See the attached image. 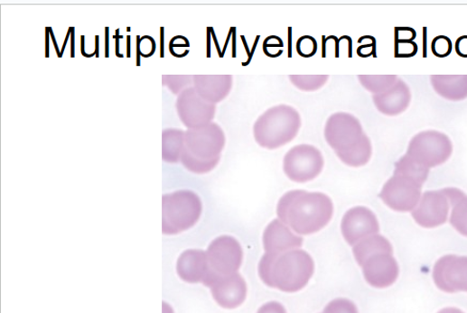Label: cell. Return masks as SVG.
<instances>
[{"label": "cell", "instance_id": "f546056e", "mask_svg": "<svg viewBox=\"0 0 467 313\" xmlns=\"http://www.w3.org/2000/svg\"><path fill=\"white\" fill-rule=\"evenodd\" d=\"M317 49V41L311 36H303L297 41V52L303 58L314 56Z\"/></svg>", "mask_w": 467, "mask_h": 313}, {"label": "cell", "instance_id": "3957f363", "mask_svg": "<svg viewBox=\"0 0 467 313\" xmlns=\"http://www.w3.org/2000/svg\"><path fill=\"white\" fill-rule=\"evenodd\" d=\"M313 273L314 262L302 249L289 250L277 255L266 253L259 263V275L264 283L288 293L303 290Z\"/></svg>", "mask_w": 467, "mask_h": 313}, {"label": "cell", "instance_id": "8992f818", "mask_svg": "<svg viewBox=\"0 0 467 313\" xmlns=\"http://www.w3.org/2000/svg\"><path fill=\"white\" fill-rule=\"evenodd\" d=\"M163 232L175 235L194 226L200 220L202 203L191 191H179L165 195L163 201Z\"/></svg>", "mask_w": 467, "mask_h": 313}, {"label": "cell", "instance_id": "484cf974", "mask_svg": "<svg viewBox=\"0 0 467 313\" xmlns=\"http://www.w3.org/2000/svg\"><path fill=\"white\" fill-rule=\"evenodd\" d=\"M449 222L462 236L467 237V195L451 207Z\"/></svg>", "mask_w": 467, "mask_h": 313}, {"label": "cell", "instance_id": "ab89813d", "mask_svg": "<svg viewBox=\"0 0 467 313\" xmlns=\"http://www.w3.org/2000/svg\"><path fill=\"white\" fill-rule=\"evenodd\" d=\"M106 37H107V40H106V44H107V47H106V56L107 57L108 56V28H106Z\"/></svg>", "mask_w": 467, "mask_h": 313}, {"label": "cell", "instance_id": "f1b7e54d", "mask_svg": "<svg viewBox=\"0 0 467 313\" xmlns=\"http://www.w3.org/2000/svg\"><path fill=\"white\" fill-rule=\"evenodd\" d=\"M323 313H359V309L351 301L338 299L330 302Z\"/></svg>", "mask_w": 467, "mask_h": 313}, {"label": "cell", "instance_id": "4dcf8cb0", "mask_svg": "<svg viewBox=\"0 0 467 313\" xmlns=\"http://www.w3.org/2000/svg\"><path fill=\"white\" fill-rule=\"evenodd\" d=\"M170 85L168 87L172 89L173 94L183 92L185 89L194 85V77L182 76L169 78Z\"/></svg>", "mask_w": 467, "mask_h": 313}, {"label": "cell", "instance_id": "1f68e13d", "mask_svg": "<svg viewBox=\"0 0 467 313\" xmlns=\"http://www.w3.org/2000/svg\"><path fill=\"white\" fill-rule=\"evenodd\" d=\"M364 39L367 42L361 39L359 40V42L361 45L358 49V55L362 58H368L375 55L377 44L376 40L370 36H365Z\"/></svg>", "mask_w": 467, "mask_h": 313}, {"label": "cell", "instance_id": "7402d4cb", "mask_svg": "<svg viewBox=\"0 0 467 313\" xmlns=\"http://www.w3.org/2000/svg\"><path fill=\"white\" fill-rule=\"evenodd\" d=\"M352 252L354 258H356L358 263L362 267L369 257L381 253L393 254V247L388 239L377 234L354 245Z\"/></svg>", "mask_w": 467, "mask_h": 313}, {"label": "cell", "instance_id": "2e32d148", "mask_svg": "<svg viewBox=\"0 0 467 313\" xmlns=\"http://www.w3.org/2000/svg\"><path fill=\"white\" fill-rule=\"evenodd\" d=\"M210 289L215 301L223 308H236L247 299L248 286L238 272L216 279Z\"/></svg>", "mask_w": 467, "mask_h": 313}, {"label": "cell", "instance_id": "8fae6325", "mask_svg": "<svg viewBox=\"0 0 467 313\" xmlns=\"http://www.w3.org/2000/svg\"><path fill=\"white\" fill-rule=\"evenodd\" d=\"M176 108L184 126L189 130L207 126L213 123L216 115V105L201 97L194 87L181 93Z\"/></svg>", "mask_w": 467, "mask_h": 313}, {"label": "cell", "instance_id": "e575fe53", "mask_svg": "<svg viewBox=\"0 0 467 313\" xmlns=\"http://www.w3.org/2000/svg\"><path fill=\"white\" fill-rule=\"evenodd\" d=\"M416 36V31L412 28H396L397 41H413Z\"/></svg>", "mask_w": 467, "mask_h": 313}, {"label": "cell", "instance_id": "74e56055", "mask_svg": "<svg viewBox=\"0 0 467 313\" xmlns=\"http://www.w3.org/2000/svg\"><path fill=\"white\" fill-rule=\"evenodd\" d=\"M283 41L279 37H269L264 42V51L271 49H276V47H283Z\"/></svg>", "mask_w": 467, "mask_h": 313}, {"label": "cell", "instance_id": "d6986e66", "mask_svg": "<svg viewBox=\"0 0 467 313\" xmlns=\"http://www.w3.org/2000/svg\"><path fill=\"white\" fill-rule=\"evenodd\" d=\"M176 272L187 283L203 284L208 275L206 253L199 249L186 250L177 261Z\"/></svg>", "mask_w": 467, "mask_h": 313}, {"label": "cell", "instance_id": "83f0119b", "mask_svg": "<svg viewBox=\"0 0 467 313\" xmlns=\"http://www.w3.org/2000/svg\"><path fill=\"white\" fill-rule=\"evenodd\" d=\"M453 43L446 36H438L434 38L431 42V51L434 56L438 58H446L453 53Z\"/></svg>", "mask_w": 467, "mask_h": 313}, {"label": "cell", "instance_id": "44dd1931", "mask_svg": "<svg viewBox=\"0 0 467 313\" xmlns=\"http://www.w3.org/2000/svg\"><path fill=\"white\" fill-rule=\"evenodd\" d=\"M431 85L445 100L459 102L467 98V75H433Z\"/></svg>", "mask_w": 467, "mask_h": 313}, {"label": "cell", "instance_id": "f35d334b", "mask_svg": "<svg viewBox=\"0 0 467 313\" xmlns=\"http://www.w3.org/2000/svg\"><path fill=\"white\" fill-rule=\"evenodd\" d=\"M438 313H464L461 309L456 308H445L440 310Z\"/></svg>", "mask_w": 467, "mask_h": 313}, {"label": "cell", "instance_id": "d6a6232c", "mask_svg": "<svg viewBox=\"0 0 467 313\" xmlns=\"http://www.w3.org/2000/svg\"><path fill=\"white\" fill-rule=\"evenodd\" d=\"M397 57H412L417 52V45L414 41H397Z\"/></svg>", "mask_w": 467, "mask_h": 313}, {"label": "cell", "instance_id": "ffe728a7", "mask_svg": "<svg viewBox=\"0 0 467 313\" xmlns=\"http://www.w3.org/2000/svg\"><path fill=\"white\" fill-rule=\"evenodd\" d=\"M199 96L207 102L217 104L229 96L233 87V77L194 76V86Z\"/></svg>", "mask_w": 467, "mask_h": 313}, {"label": "cell", "instance_id": "8d00e7d4", "mask_svg": "<svg viewBox=\"0 0 467 313\" xmlns=\"http://www.w3.org/2000/svg\"><path fill=\"white\" fill-rule=\"evenodd\" d=\"M456 53L462 58H467V35L457 39L455 42Z\"/></svg>", "mask_w": 467, "mask_h": 313}, {"label": "cell", "instance_id": "30bf717a", "mask_svg": "<svg viewBox=\"0 0 467 313\" xmlns=\"http://www.w3.org/2000/svg\"><path fill=\"white\" fill-rule=\"evenodd\" d=\"M422 189L423 185L416 180L394 175L384 184L379 198L394 211L412 212L422 198Z\"/></svg>", "mask_w": 467, "mask_h": 313}, {"label": "cell", "instance_id": "277c9868", "mask_svg": "<svg viewBox=\"0 0 467 313\" xmlns=\"http://www.w3.org/2000/svg\"><path fill=\"white\" fill-rule=\"evenodd\" d=\"M225 146V134L218 124L188 130L185 133L182 162L195 174H207L214 170L220 161Z\"/></svg>", "mask_w": 467, "mask_h": 313}, {"label": "cell", "instance_id": "6da1fadb", "mask_svg": "<svg viewBox=\"0 0 467 313\" xmlns=\"http://www.w3.org/2000/svg\"><path fill=\"white\" fill-rule=\"evenodd\" d=\"M334 207L329 196L319 192L294 190L279 200V220L300 235H312L326 227Z\"/></svg>", "mask_w": 467, "mask_h": 313}, {"label": "cell", "instance_id": "9c48e42d", "mask_svg": "<svg viewBox=\"0 0 467 313\" xmlns=\"http://www.w3.org/2000/svg\"><path fill=\"white\" fill-rule=\"evenodd\" d=\"M323 168V155L312 145L295 146L286 152L284 159L285 176L297 183L313 180L322 173Z\"/></svg>", "mask_w": 467, "mask_h": 313}, {"label": "cell", "instance_id": "5bb4252c", "mask_svg": "<svg viewBox=\"0 0 467 313\" xmlns=\"http://www.w3.org/2000/svg\"><path fill=\"white\" fill-rule=\"evenodd\" d=\"M451 207L443 192L428 191L423 194L417 207L412 211L415 222L425 228L443 226L448 220Z\"/></svg>", "mask_w": 467, "mask_h": 313}, {"label": "cell", "instance_id": "836d02e7", "mask_svg": "<svg viewBox=\"0 0 467 313\" xmlns=\"http://www.w3.org/2000/svg\"><path fill=\"white\" fill-rule=\"evenodd\" d=\"M442 190L448 198L451 207L465 196V194L462 190L458 189V188L448 187Z\"/></svg>", "mask_w": 467, "mask_h": 313}, {"label": "cell", "instance_id": "7a4b0ae2", "mask_svg": "<svg viewBox=\"0 0 467 313\" xmlns=\"http://www.w3.org/2000/svg\"><path fill=\"white\" fill-rule=\"evenodd\" d=\"M324 134L337 158L350 167L365 166L372 158V143L364 133L360 121L352 115L337 113L330 116Z\"/></svg>", "mask_w": 467, "mask_h": 313}, {"label": "cell", "instance_id": "ba28073f", "mask_svg": "<svg viewBox=\"0 0 467 313\" xmlns=\"http://www.w3.org/2000/svg\"><path fill=\"white\" fill-rule=\"evenodd\" d=\"M453 152L450 138L444 133L431 130L416 134L410 141L406 154L431 169L445 163Z\"/></svg>", "mask_w": 467, "mask_h": 313}, {"label": "cell", "instance_id": "4fadbf2b", "mask_svg": "<svg viewBox=\"0 0 467 313\" xmlns=\"http://www.w3.org/2000/svg\"><path fill=\"white\" fill-rule=\"evenodd\" d=\"M379 229L376 214L364 207L350 209L342 218V235L346 242L351 246L378 234Z\"/></svg>", "mask_w": 467, "mask_h": 313}, {"label": "cell", "instance_id": "e0dca14e", "mask_svg": "<svg viewBox=\"0 0 467 313\" xmlns=\"http://www.w3.org/2000/svg\"><path fill=\"white\" fill-rule=\"evenodd\" d=\"M264 248L266 254L277 255L298 249L303 245L304 239L297 236L279 218L272 221L266 228L263 236Z\"/></svg>", "mask_w": 467, "mask_h": 313}, {"label": "cell", "instance_id": "5b68a950", "mask_svg": "<svg viewBox=\"0 0 467 313\" xmlns=\"http://www.w3.org/2000/svg\"><path fill=\"white\" fill-rule=\"evenodd\" d=\"M301 124L300 114L294 106H272L255 122L254 138L262 148L279 149L292 143L297 136Z\"/></svg>", "mask_w": 467, "mask_h": 313}, {"label": "cell", "instance_id": "d590c367", "mask_svg": "<svg viewBox=\"0 0 467 313\" xmlns=\"http://www.w3.org/2000/svg\"><path fill=\"white\" fill-rule=\"evenodd\" d=\"M257 313H286V310L282 304L273 301L262 306Z\"/></svg>", "mask_w": 467, "mask_h": 313}, {"label": "cell", "instance_id": "9a60e30c", "mask_svg": "<svg viewBox=\"0 0 467 313\" xmlns=\"http://www.w3.org/2000/svg\"><path fill=\"white\" fill-rule=\"evenodd\" d=\"M367 283L377 289L392 286L397 280L399 269L392 254L381 253L369 257L362 265Z\"/></svg>", "mask_w": 467, "mask_h": 313}, {"label": "cell", "instance_id": "603a6c76", "mask_svg": "<svg viewBox=\"0 0 467 313\" xmlns=\"http://www.w3.org/2000/svg\"><path fill=\"white\" fill-rule=\"evenodd\" d=\"M185 133L171 129L163 133V160L169 163L182 161Z\"/></svg>", "mask_w": 467, "mask_h": 313}, {"label": "cell", "instance_id": "cb8c5ba5", "mask_svg": "<svg viewBox=\"0 0 467 313\" xmlns=\"http://www.w3.org/2000/svg\"><path fill=\"white\" fill-rule=\"evenodd\" d=\"M430 169L414 161L408 154L396 163L394 175L405 176L424 186L428 179Z\"/></svg>", "mask_w": 467, "mask_h": 313}, {"label": "cell", "instance_id": "4316f807", "mask_svg": "<svg viewBox=\"0 0 467 313\" xmlns=\"http://www.w3.org/2000/svg\"><path fill=\"white\" fill-rule=\"evenodd\" d=\"M289 80L302 91H316L321 87H323L328 80V75H317V76H300L294 75L289 76Z\"/></svg>", "mask_w": 467, "mask_h": 313}, {"label": "cell", "instance_id": "d4e9b609", "mask_svg": "<svg viewBox=\"0 0 467 313\" xmlns=\"http://www.w3.org/2000/svg\"><path fill=\"white\" fill-rule=\"evenodd\" d=\"M358 78L361 86L370 93H373V96L388 90L398 79L396 75H360Z\"/></svg>", "mask_w": 467, "mask_h": 313}, {"label": "cell", "instance_id": "7c38bea8", "mask_svg": "<svg viewBox=\"0 0 467 313\" xmlns=\"http://www.w3.org/2000/svg\"><path fill=\"white\" fill-rule=\"evenodd\" d=\"M434 284L443 291L455 293L467 291V257L446 255L433 270Z\"/></svg>", "mask_w": 467, "mask_h": 313}, {"label": "cell", "instance_id": "52a82bcc", "mask_svg": "<svg viewBox=\"0 0 467 313\" xmlns=\"http://www.w3.org/2000/svg\"><path fill=\"white\" fill-rule=\"evenodd\" d=\"M208 275L203 285L210 288L219 278L235 274L243 264L244 252L233 237L221 236L215 239L207 250Z\"/></svg>", "mask_w": 467, "mask_h": 313}, {"label": "cell", "instance_id": "ac0fdd59", "mask_svg": "<svg viewBox=\"0 0 467 313\" xmlns=\"http://www.w3.org/2000/svg\"><path fill=\"white\" fill-rule=\"evenodd\" d=\"M412 101L409 86L402 79L383 93L373 96V102L378 111L384 115L397 116L405 113Z\"/></svg>", "mask_w": 467, "mask_h": 313}]
</instances>
